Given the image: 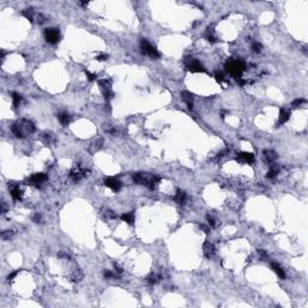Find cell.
Here are the masks:
<instances>
[{
	"mask_svg": "<svg viewBox=\"0 0 308 308\" xmlns=\"http://www.w3.org/2000/svg\"><path fill=\"white\" fill-rule=\"evenodd\" d=\"M11 196H12L15 200H17V201H19V200L22 199V190L19 189L18 186H16V187H13V188L11 189Z\"/></svg>",
	"mask_w": 308,
	"mask_h": 308,
	"instance_id": "cell-17",
	"label": "cell"
},
{
	"mask_svg": "<svg viewBox=\"0 0 308 308\" xmlns=\"http://www.w3.org/2000/svg\"><path fill=\"white\" fill-rule=\"evenodd\" d=\"M186 66H187V69L189 70V71H191V72H202V71H205L204 65H202L199 60H196L194 58L188 59L186 61Z\"/></svg>",
	"mask_w": 308,
	"mask_h": 308,
	"instance_id": "cell-3",
	"label": "cell"
},
{
	"mask_svg": "<svg viewBox=\"0 0 308 308\" xmlns=\"http://www.w3.org/2000/svg\"><path fill=\"white\" fill-rule=\"evenodd\" d=\"M105 217L107 218H116V214H114L112 211H106V213H105Z\"/></svg>",
	"mask_w": 308,
	"mask_h": 308,
	"instance_id": "cell-36",
	"label": "cell"
},
{
	"mask_svg": "<svg viewBox=\"0 0 308 308\" xmlns=\"http://www.w3.org/2000/svg\"><path fill=\"white\" fill-rule=\"evenodd\" d=\"M46 179H47V176L45 173H34L30 177L31 184H34V186H36V187H40L41 183H43Z\"/></svg>",
	"mask_w": 308,
	"mask_h": 308,
	"instance_id": "cell-6",
	"label": "cell"
},
{
	"mask_svg": "<svg viewBox=\"0 0 308 308\" xmlns=\"http://www.w3.org/2000/svg\"><path fill=\"white\" fill-rule=\"evenodd\" d=\"M101 143H102V140L99 138L98 141H95V142L93 143V148H94V149H99V148L101 147Z\"/></svg>",
	"mask_w": 308,
	"mask_h": 308,
	"instance_id": "cell-31",
	"label": "cell"
},
{
	"mask_svg": "<svg viewBox=\"0 0 308 308\" xmlns=\"http://www.w3.org/2000/svg\"><path fill=\"white\" fill-rule=\"evenodd\" d=\"M265 158L268 163H272L277 158V154L273 151H265Z\"/></svg>",
	"mask_w": 308,
	"mask_h": 308,
	"instance_id": "cell-18",
	"label": "cell"
},
{
	"mask_svg": "<svg viewBox=\"0 0 308 308\" xmlns=\"http://www.w3.org/2000/svg\"><path fill=\"white\" fill-rule=\"evenodd\" d=\"M41 220V216L40 214H35V217H34V222L35 223H39Z\"/></svg>",
	"mask_w": 308,
	"mask_h": 308,
	"instance_id": "cell-38",
	"label": "cell"
},
{
	"mask_svg": "<svg viewBox=\"0 0 308 308\" xmlns=\"http://www.w3.org/2000/svg\"><path fill=\"white\" fill-rule=\"evenodd\" d=\"M23 16H25L29 21H33V8H27V10H24L22 12Z\"/></svg>",
	"mask_w": 308,
	"mask_h": 308,
	"instance_id": "cell-26",
	"label": "cell"
},
{
	"mask_svg": "<svg viewBox=\"0 0 308 308\" xmlns=\"http://www.w3.org/2000/svg\"><path fill=\"white\" fill-rule=\"evenodd\" d=\"M182 99L187 102L188 108L189 110H193V94H190L188 92H183L182 93Z\"/></svg>",
	"mask_w": 308,
	"mask_h": 308,
	"instance_id": "cell-13",
	"label": "cell"
},
{
	"mask_svg": "<svg viewBox=\"0 0 308 308\" xmlns=\"http://www.w3.org/2000/svg\"><path fill=\"white\" fill-rule=\"evenodd\" d=\"M258 253H259V255H261V257H266V253L264 252L262 249H259V250H258Z\"/></svg>",
	"mask_w": 308,
	"mask_h": 308,
	"instance_id": "cell-42",
	"label": "cell"
},
{
	"mask_svg": "<svg viewBox=\"0 0 308 308\" xmlns=\"http://www.w3.org/2000/svg\"><path fill=\"white\" fill-rule=\"evenodd\" d=\"M159 279H160V276H158V275H151V276L147 278V282L151 285H153V284H156L158 282H159Z\"/></svg>",
	"mask_w": 308,
	"mask_h": 308,
	"instance_id": "cell-22",
	"label": "cell"
},
{
	"mask_svg": "<svg viewBox=\"0 0 308 308\" xmlns=\"http://www.w3.org/2000/svg\"><path fill=\"white\" fill-rule=\"evenodd\" d=\"M206 38H207V40L209 41V42H212V43H214V42H217L218 40H217V38L214 36V35L212 34V31L211 30H208L207 33H206Z\"/></svg>",
	"mask_w": 308,
	"mask_h": 308,
	"instance_id": "cell-25",
	"label": "cell"
},
{
	"mask_svg": "<svg viewBox=\"0 0 308 308\" xmlns=\"http://www.w3.org/2000/svg\"><path fill=\"white\" fill-rule=\"evenodd\" d=\"M216 80L219 82V83H224L225 82V76L223 72H217L216 74Z\"/></svg>",
	"mask_w": 308,
	"mask_h": 308,
	"instance_id": "cell-27",
	"label": "cell"
},
{
	"mask_svg": "<svg viewBox=\"0 0 308 308\" xmlns=\"http://www.w3.org/2000/svg\"><path fill=\"white\" fill-rule=\"evenodd\" d=\"M23 123H24V127H25V129H27V131H29V133H34L35 131V127H34V124L31 122H29V120H23Z\"/></svg>",
	"mask_w": 308,
	"mask_h": 308,
	"instance_id": "cell-24",
	"label": "cell"
},
{
	"mask_svg": "<svg viewBox=\"0 0 308 308\" xmlns=\"http://www.w3.org/2000/svg\"><path fill=\"white\" fill-rule=\"evenodd\" d=\"M108 59V56L107 54H100L96 57V60H99V61H104V60H107Z\"/></svg>",
	"mask_w": 308,
	"mask_h": 308,
	"instance_id": "cell-32",
	"label": "cell"
},
{
	"mask_svg": "<svg viewBox=\"0 0 308 308\" xmlns=\"http://www.w3.org/2000/svg\"><path fill=\"white\" fill-rule=\"evenodd\" d=\"M11 130H12V133L15 134V136L16 137H24V135L22 134V131H21V129H19V125H17V124H13L12 125V128H11Z\"/></svg>",
	"mask_w": 308,
	"mask_h": 308,
	"instance_id": "cell-21",
	"label": "cell"
},
{
	"mask_svg": "<svg viewBox=\"0 0 308 308\" xmlns=\"http://www.w3.org/2000/svg\"><path fill=\"white\" fill-rule=\"evenodd\" d=\"M104 184L106 187H108L110 189H112L113 191H118L122 188V183L117 178H114V177H107V178H105L104 179Z\"/></svg>",
	"mask_w": 308,
	"mask_h": 308,
	"instance_id": "cell-5",
	"label": "cell"
},
{
	"mask_svg": "<svg viewBox=\"0 0 308 308\" xmlns=\"http://www.w3.org/2000/svg\"><path fill=\"white\" fill-rule=\"evenodd\" d=\"M200 227H201V229H202V230H204L205 232H209V229H208V227H207L206 225H204V224H201V225H200Z\"/></svg>",
	"mask_w": 308,
	"mask_h": 308,
	"instance_id": "cell-39",
	"label": "cell"
},
{
	"mask_svg": "<svg viewBox=\"0 0 308 308\" xmlns=\"http://www.w3.org/2000/svg\"><path fill=\"white\" fill-rule=\"evenodd\" d=\"M159 183H160V177H158V176H153V177L148 178V181H147V186H148L149 189L154 190V189L158 187V184H159Z\"/></svg>",
	"mask_w": 308,
	"mask_h": 308,
	"instance_id": "cell-9",
	"label": "cell"
},
{
	"mask_svg": "<svg viewBox=\"0 0 308 308\" xmlns=\"http://www.w3.org/2000/svg\"><path fill=\"white\" fill-rule=\"evenodd\" d=\"M114 268H116V271L118 272V273H122V268L119 267L118 264H114Z\"/></svg>",
	"mask_w": 308,
	"mask_h": 308,
	"instance_id": "cell-40",
	"label": "cell"
},
{
	"mask_svg": "<svg viewBox=\"0 0 308 308\" xmlns=\"http://www.w3.org/2000/svg\"><path fill=\"white\" fill-rule=\"evenodd\" d=\"M82 278H83V273H82V272H81L80 270H76V271L74 272L72 277H71V279H72L74 283H77V282H80Z\"/></svg>",
	"mask_w": 308,
	"mask_h": 308,
	"instance_id": "cell-19",
	"label": "cell"
},
{
	"mask_svg": "<svg viewBox=\"0 0 308 308\" xmlns=\"http://www.w3.org/2000/svg\"><path fill=\"white\" fill-rule=\"evenodd\" d=\"M261 49H262V46L260 45L259 42H254V43H253V51H254V52H257V53H260Z\"/></svg>",
	"mask_w": 308,
	"mask_h": 308,
	"instance_id": "cell-28",
	"label": "cell"
},
{
	"mask_svg": "<svg viewBox=\"0 0 308 308\" xmlns=\"http://www.w3.org/2000/svg\"><path fill=\"white\" fill-rule=\"evenodd\" d=\"M21 100H22V96L18 93H12V101H13V106L15 107L18 106L19 102H21Z\"/></svg>",
	"mask_w": 308,
	"mask_h": 308,
	"instance_id": "cell-23",
	"label": "cell"
},
{
	"mask_svg": "<svg viewBox=\"0 0 308 308\" xmlns=\"http://www.w3.org/2000/svg\"><path fill=\"white\" fill-rule=\"evenodd\" d=\"M58 118H59L60 123L63 125H67L69 123L71 122V116H70L67 112H61V113H59L58 114Z\"/></svg>",
	"mask_w": 308,
	"mask_h": 308,
	"instance_id": "cell-10",
	"label": "cell"
},
{
	"mask_svg": "<svg viewBox=\"0 0 308 308\" xmlns=\"http://www.w3.org/2000/svg\"><path fill=\"white\" fill-rule=\"evenodd\" d=\"M214 253H216L214 245L212 243H209V242H206L204 244V254H205V257L206 258H212L214 255Z\"/></svg>",
	"mask_w": 308,
	"mask_h": 308,
	"instance_id": "cell-8",
	"label": "cell"
},
{
	"mask_svg": "<svg viewBox=\"0 0 308 308\" xmlns=\"http://www.w3.org/2000/svg\"><path fill=\"white\" fill-rule=\"evenodd\" d=\"M238 158L244 161H247V163H253L254 161V154L252 153H248V152H241L238 154Z\"/></svg>",
	"mask_w": 308,
	"mask_h": 308,
	"instance_id": "cell-14",
	"label": "cell"
},
{
	"mask_svg": "<svg viewBox=\"0 0 308 308\" xmlns=\"http://www.w3.org/2000/svg\"><path fill=\"white\" fill-rule=\"evenodd\" d=\"M225 67L232 76H235L237 78L244 71L245 64H244V61H241V60H229L225 65Z\"/></svg>",
	"mask_w": 308,
	"mask_h": 308,
	"instance_id": "cell-1",
	"label": "cell"
},
{
	"mask_svg": "<svg viewBox=\"0 0 308 308\" xmlns=\"http://www.w3.org/2000/svg\"><path fill=\"white\" fill-rule=\"evenodd\" d=\"M271 266H272V268H273V271H275L276 273L278 275V277H279V278H283V279L285 278V272L283 271V268H282V267L278 265V264H276V262H272V265H271Z\"/></svg>",
	"mask_w": 308,
	"mask_h": 308,
	"instance_id": "cell-16",
	"label": "cell"
},
{
	"mask_svg": "<svg viewBox=\"0 0 308 308\" xmlns=\"http://www.w3.org/2000/svg\"><path fill=\"white\" fill-rule=\"evenodd\" d=\"M12 234H13V232H12L11 230H6V231H3V232H1V237H3L4 240H7V238H10V237L12 236Z\"/></svg>",
	"mask_w": 308,
	"mask_h": 308,
	"instance_id": "cell-29",
	"label": "cell"
},
{
	"mask_svg": "<svg viewBox=\"0 0 308 308\" xmlns=\"http://www.w3.org/2000/svg\"><path fill=\"white\" fill-rule=\"evenodd\" d=\"M141 52H142L143 54L151 57V58H159V52H158L151 43H149L147 40H142L141 41Z\"/></svg>",
	"mask_w": 308,
	"mask_h": 308,
	"instance_id": "cell-2",
	"label": "cell"
},
{
	"mask_svg": "<svg viewBox=\"0 0 308 308\" xmlns=\"http://www.w3.org/2000/svg\"><path fill=\"white\" fill-rule=\"evenodd\" d=\"M207 219H208L209 225L212 226V227H214V226H216V220H214V218H212L211 216H207Z\"/></svg>",
	"mask_w": 308,
	"mask_h": 308,
	"instance_id": "cell-33",
	"label": "cell"
},
{
	"mask_svg": "<svg viewBox=\"0 0 308 308\" xmlns=\"http://www.w3.org/2000/svg\"><path fill=\"white\" fill-rule=\"evenodd\" d=\"M45 138H46V141H48V142H49V141L52 140V135L51 134H45Z\"/></svg>",
	"mask_w": 308,
	"mask_h": 308,
	"instance_id": "cell-41",
	"label": "cell"
},
{
	"mask_svg": "<svg viewBox=\"0 0 308 308\" xmlns=\"http://www.w3.org/2000/svg\"><path fill=\"white\" fill-rule=\"evenodd\" d=\"M84 72H86V75H87V77H88V80H89V81H95L96 80V76L95 75L90 74L89 71H87V70H84Z\"/></svg>",
	"mask_w": 308,
	"mask_h": 308,
	"instance_id": "cell-30",
	"label": "cell"
},
{
	"mask_svg": "<svg viewBox=\"0 0 308 308\" xmlns=\"http://www.w3.org/2000/svg\"><path fill=\"white\" fill-rule=\"evenodd\" d=\"M175 201L176 202H178L179 205H184L187 202V194L184 191H181V190H178L177 191V194H176V196H175Z\"/></svg>",
	"mask_w": 308,
	"mask_h": 308,
	"instance_id": "cell-11",
	"label": "cell"
},
{
	"mask_svg": "<svg viewBox=\"0 0 308 308\" xmlns=\"http://www.w3.org/2000/svg\"><path fill=\"white\" fill-rule=\"evenodd\" d=\"M88 171H83V170H80V169H74L70 171V178H71L74 182H78V181H81L84 176L87 175Z\"/></svg>",
	"mask_w": 308,
	"mask_h": 308,
	"instance_id": "cell-7",
	"label": "cell"
},
{
	"mask_svg": "<svg viewBox=\"0 0 308 308\" xmlns=\"http://www.w3.org/2000/svg\"><path fill=\"white\" fill-rule=\"evenodd\" d=\"M305 102H306V100H305V99H296V100L293 102V105H294V106H298V105L305 104Z\"/></svg>",
	"mask_w": 308,
	"mask_h": 308,
	"instance_id": "cell-34",
	"label": "cell"
},
{
	"mask_svg": "<svg viewBox=\"0 0 308 308\" xmlns=\"http://www.w3.org/2000/svg\"><path fill=\"white\" fill-rule=\"evenodd\" d=\"M104 276H105V278H113L114 277V275L112 273L111 271H105L104 272Z\"/></svg>",
	"mask_w": 308,
	"mask_h": 308,
	"instance_id": "cell-35",
	"label": "cell"
},
{
	"mask_svg": "<svg viewBox=\"0 0 308 308\" xmlns=\"http://www.w3.org/2000/svg\"><path fill=\"white\" fill-rule=\"evenodd\" d=\"M278 173H279V168H277V166H272V168L270 169V171L267 172V177L268 178H275Z\"/></svg>",
	"mask_w": 308,
	"mask_h": 308,
	"instance_id": "cell-20",
	"label": "cell"
},
{
	"mask_svg": "<svg viewBox=\"0 0 308 308\" xmlns=\"http://www.w3.org/2000/svg\"><path fill=\"white\" fill-rule=\"evenodd\" d=\"M290 118V112L286 111V110H280V113H279V122H278V125L279 124H284L286 123Z\"/></svg>",
	"mask_w": 308,
	"mask_h": 308,
	"instance_id": "cell-12",
	"label": "cell"
},
{
	"mask_svg": "<svg viewBox=\"0 0 308 308\" xmlns=\"http://www.w3.org/2000/svg\"><path fill=\"white\" fill-rule=\"evenodd\" d=\"M120 218H122V220L127 222L128 224H134V222H135V214H134V212L124 213V214H122Z\"/></svg>",
	"mask_w": 308,
	"mask_h": 308,
	"instance_id": "cell-15",
	"label": "cell"
},
{
	"mask_svg": "<svg viewBox=\"0 0 308 308\" xmlns=\"http://www.w3.org/2000/svg\"><path fill=\"white\" fill-rule=\"evenodd\" d=\"M17 275H18V271H17V272H12L11 275H8V276H7V280H8V282H10V280H12V279H13V278H15Z\"/></svg>",
	"mask_w": 308,
	"mask_h": 308,
	"instance_id": "cell-37",
	"label": "cell"
},
{
	"mask_svg": "<svg viewBox=\"0 0 308 308\" xmlns=\"http://www.w3.org/2000/svg\"><path fill=\"white\" fill-rule=\"evenodd\" d=\"M45 38L49 43H57L60 39V35H59V31L57 29L49 28V29L45 30Z\"/></svg>",
	"mask_w": 308,
	"mask_h": 308,
	"instance_id": "cell-4",
	"label": "cell"
}]
</instances>
